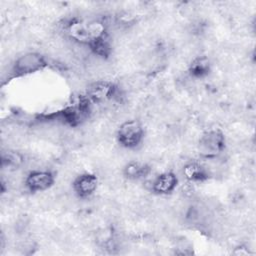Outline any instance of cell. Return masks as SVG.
<instances>
[{
  "instance_id": "6da1fadb",
  "label": "cell",
  "mask_w": 256,
  "mask_h": 256,
  "mask_svg": "<svg viewBox=\"0 0 256 256\" xmlns=\"http://www.w3.org/2000/svg\"><path fill=\"white\" fill-rule=\"evenodd\" d=\"M144 130L137 120H127L123 122L118 130V141L126 148H134L143 139Z\"/></svg>"
},
{
  "instance_id": "7a4b0ae2",
  "label": "cell",
  "mask_w": 256,
  "mask_h": 256,
  "mask_svg": "<svg viewBox=\"0 0 256 256\" xmlns=\"http://www.w3.org/2000/svg\"><path fill=\"white\" fill-rule=\"evenodd\" d=\"M44 58L38 53H26L20 56L14 63L13 71L17 75L34 73L45 66Z\"/></svg>"
},
{
  "instance_id": "3957f363",
  "label": "cell",
  "mask_w": 256,
  "mask_h": 256,
  "mask_svg": "<svg viewBox=\"0 0 256 256\" xmlns=\"http://www.w3.org/2000/svg\"><path fill=\"white\" fill-rule=\"evenodd\" d=\"M225 146L223 134L218 130H210L202 135L199 140L200 150L207 156H215L221 152Z\"/></svg>"
},
{
  "instance_id": "277c9868",
  "label": "cell",
  "mask_w": 256,
  "mask_h": 256,
  "mask_svg": "<svg viewBox=\"0 0 256 256\" xmlns=\"http://www.w3.org/2000/svg\"><path fill=\"white\" fill-rule=\"evenodd\" d=\"M54 183V176L48 170H33L25 179L26 187L32 192H41L50 188Z\"/></svg>"
},
{
  "instance_id": "5b68a950",
  "label": "cell",
  "mask_w": 256,
  "mask_h": 256,
  "mask_svg": "<svg viewBox=\"0 0 256 256\" xmlns=\"http://www.w3.org/2000/svg\"><path fill=\"white\" fill-rule=\"evenodd\" d=\"M98 180L95 175L82 174L78 176L73 182V189L75 193L81 198L91 196L97 189Z\"/></svg>"
},
{
  "instance_id": "8992f818",
  "label": "cell",
  "mask_w": 256,
  "mask_h": 256,
  "mask_svg": "<svg viewBox=\"0 0 256 256\" xmlns=\"http://www.w3.org/2000/svg\"><path fill=\"white\" fill-rule=\"evenodd\" d=\"M177 185V177L172 172H164L152 182V189L158 194L171 193Z\"/></svg>"
},
{
  "instance_id": "52a82bcc",
  "label": "cell",
  "mask_w": 256,
  "mask_h": 256,
  "mask_svg": "<svg viewBox=\"0 0 256 256\" xmlns=\"http://www.w3.org/2000/svg\"><path fill=\"white\" fill-rule=\"evenodd\" d=\"M123 172L128 179L139 180V179L145 178L149 174L150 168L144 163H141L138 161H132L125 166Z\"/></svg>"
},
{
  "instance_id": "ba28073f",
  "label": "cell",
  "mask_w": 256,
  "mask_h": 256,
  "mask_svg": "<svg viewBox=\"0 0 256 256\" xmlns=\"http://www.w3.org/2000/svg\"><path fill=\"white\" fill-rule=\"evenodd\" d=\"M183 173L185 177L193 182H200L208 178L209 173L205 166L198 163H189L183 168Z\"/></svg>"
},
{
  "instance_id": "9c48e42d",
  "label": "cell",
  "mask_w": 256,
  "mask_h": 256,
  "mask_svg": "<svg viewBox=\"0 0 256 256\" xmlns=\"http://www.w3.org/2000/svg\"><path fill=\"white\" fill-rule=\"evenodd\" d=\"M210 63L206 57H198L193 60L190 66L191 74L195 77H202L209 72Z\"/></svg>"
}]
</instances>
